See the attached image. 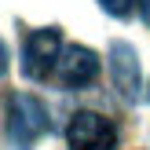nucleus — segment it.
<instances>
[{"label": "nucleus", "instance_id": "1", "mask_svg": "<svg viewBox=\"0 0 150 150\" xmlns=\"http://www.w3.org/2000/svg\"><path fill=\"white\" fill-rule=\"evenodd\" d=\"M4 125H7V139L15 150H29L37 139L48 132V110L40 99L26 92H11L4 106Z\"/></svg>", "mask_w": 150, "mask_h": 150}, {"label": "nucleus", "instance_id": "2", "mask_svg": "<svg viewBox=\"0 0 150 150\" xmlns=\"http://www.w3.org/2000/svg\"><path fill=\"white\" fill-rule=\"evenodd\" d=\"M66 146L70 150H114L117 146V128L110 117L95 110H77L66 121Z\"/></svg>", "mask_w": 150, "mask_h": 150}, {"label": "nucleus", "instance_id": "3", "mask_svg": "<svg viewBox=\"0 0 150 150\" xmlns=\"http://www.w3.org/2000/svg\"><path fill=\"white\" fill-rule=\"evenodd\" d=\"M62 51H66L62 48V33L55 26L51 29H33L26 37V44H22V70H26V77L44 81L48 73H55Z\"/></svg>", "mask_w": 150, "mask_h": 150}, {"label": "nucleus", "instance_id": "4", "mask_svg": "<svg viewBox=\"0 0 150 150\" xmlns=\"http://www.w3.org/2000/svg\"><path fill=\"white\" fill-rule=\"evenodd\" d=\"M99 70H103V62H99V55H95L92 48H84V44H70V48L62 51V59H59V66H55V84H62V88H88L95 77H99Z\"/></svg>", "mask_w": 150, "mask_h": 150}, {"label": "nucleus", "instance_id": "5", "mask_svg": "<svg viewBox=\"0 0 150 150\" xmlns=\"http://www.w3.org/2000/svg\"><path fill=\"white\" fill-rule=\"evenodd\" d=\"M106 70H110V84L117 88V95L125 103H136L139 99V55H136V48L125 40H114Z\"/></svg>", "mask_w": 150, "mask_h": 150}, {"label": "nucleus", "instance_id": "6", "mask_svg": "<svg viewBox=\"0 0 150 150\" xmlns=\"http://www.w3.org/2000/svg\"><path fill=\"white\" fill-rule=\"evenodd\" d=\"M136 4H139V0H99V7L106 15H114V18H128Z\"/></svg>", "mask_w": 150, "mask_h": 150}, {"label": "nucleus", "instance_id": "7", "mask_svg": "<svg viewBox=\"0 0 150 150\" xmlns=\"http://www.w3.org/2000/svg\"><path fill=\"white\" fill-rule=\"evenodd\" d=\"M139 18L150 26V0H139Z\"/></svg>", "mask_w": 150, "mask_h": 150}]
</instances>
